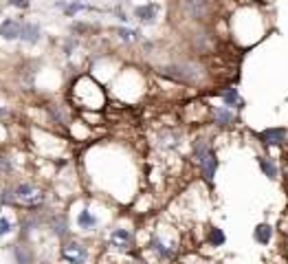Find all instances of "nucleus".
Wrapping results in <instances>:
<instances>
[{"instance_id":"obj_1","label":"nucleus","mask_w":288,"mask_h":264,"mask_svg":"<svg viewBox=\"0 0 288 264\" xmlns=\"http://www.w3.org/2000/svg\"><path fill=\"white\" fill-rule=\"evenodd\" d=\"M13 198H15V205L24 207V209H40L44 205V192L40 190L35 183L31 181H20L13 185Z\"/></svg>"},{"instance_id":"obj_2","label":"nucleus","mask_w":288,"mask_h":264,"mask_svg":"<svg viewBox=\"0 0 288 264\" xmlns=\"http://www.w3.org/2000/svg\"><path fill=\"white\" fill-rule=\"evenodd\" d=\"M158 73L167 79H174V82L181 84H198L200 79V70L198 64L194 62H176V64H165L158 68Z\"/></svg>"},{"instance_id":"obj_3","label":"nucleus","mask_w":288,"mask_h":264,"mask_svg":"<svg viewBox=\"0 0 288 264\" xmlns=\"http://www.w3.org/2000/svg\"><path fill=\"white\" fill-rule=\"evenodd\" d=\"M183 9L187 18L196 20V22H205L214 13V0H185Z\"/></svg>"},{"instance_id":"obj_4","label":"nucleus","mask_w":288,"mask_h":264,"mask_svg":"<svg viewBox=\"0 0 288 264\" xmlns=\"http://www.w3.org/2000/svg\"><path fill=\"white\" fill-rule=\"evenodd\" d=\"M62 258H64L69 264H86V262H88V258H90V253H88V249L81 245V242L71 240V242H66V245L62 247Z\"/></svg>"},{"instance_id":"obj_5","label":"nucleus","mask_w":288,"mask_h":264,"mask_svg":"<svg viewBox=\"0 0 288 264\" xmlns=\"http://www.w3.org/2000/svg\"><path fill=\"white\" fill-rule=\"evenodd\" d=\"M258 139L262 141V145H284L288 141V130L286 128H266L258 134Z\"/></svg>"},{"instance_id":"obj_6","label":"nucleus","mask_w":288,"mask_h":264,"mask_svg":"<svg viewBox=\"0 0 288 264\" xmlns=\"http://www.w3.org/2000/svg\"><path fill=\"white\" fill-rule=\"evenodd\" d=\"M20 31H22V22L15 18H4L2 22H0V38L4 40V42H15V40H20Z\"/></svg>"},{"instance_id":"obj_7","label":"nucleus","mask_w":288,"mask_h":264,"mask_svg":"<svg viewBox=\"0 0 288 264\" xmlns=\"http://www.w3.org/2000/svg\"><path fill=\"white\" fill-rule=\"evenodd\" d=\"M158 11H161V7H158L156 2H145V4H139V7H135V18L139 20V22L143 24H154L158 18Z\"/></svg>"},{"instance_id":"obj_8","label":"nucleus","mask_w":288,"mask_h":264,"mask_svg":"<svg viewBox=\"0 0 288 264\" xmlns=\"http://www.w3.org/2000/svg\"><path fill=\"white\" fill-rule=\"evenodd\" d=\"M42 27H40L38 22H31V20H27V22H22V31H20V40H22L24 44H38L40 40H42Z\"/></svg>"},{"instance_id":"obj_9","label":"nucleus","mask_w":288,"mask_h":264,"mask_svg":"<svg viewBox=\"0 0 288 264\" xmlns=\"http://www.w3.org/2000/svg\"><path fill=\"white\" fill-rule=\"evenodd\" d=\"M108 240H110L112 247L121 249V251H128V249L132 247V231L123 229V227H115V229L110 231V236H108Z\"/></svg>"},{"instance_id":"obj_10","label":"nucleus","mask_w":288,"mask_h":264,"mask_svg":"<svg viewBox=\"0 0 288 264\" xmlns=\"http://www.w3.org/2000/svg\"><path fill=\"white\" fill-rule=\"evenodd\" d=\"M198 170H200V176H203L205 181L212 185L214 183V176H216V170H218V154H216V150L214 152H209L207 156H205L203 161L198 163Z\"/></svg>"},{"instance_id":"obj_11","label":"nucleus","mask_w":288,"mask_h":264,"mask_svg":"<svg viewBox=\"0 0 288 264\" xmlns=\"http://www.w3.org/2000/svg\"><path fill=\"white\" fill-rule=\"evenodd\" d=\"M209 113H212V121L216 126H220V128H227V126H231L235 121L233 108H227V106H214Z\"/></svg>"},{"instance_id":"obj_12","label":"nucleus","mask_w":288,"mask_h":264,"mask_svg":"<svg viewBox=\"0 0 288 264\" xmlns=\"http://www.w3.org/2000/svg\"><path fill=\"white\" fill-rule=\"evenodd\" d=\"M75 222H77V227H79L81 231H95V229H97V225H99V218H97L95 211H90V209H81L79 214H77Z\"/></svg>"},{"instance_id":"obj_13","label":"nucleus","mask_w":288,"mask_h":264,"mask_svg":"<svg viewBox=\"0 0 288 264\" xmlns=\"http://www.w3.org/2000/svg\"><path fill=\"white\" fill-rule=\"evenodd\" d=\"M253 240L258 242V245L266 247L271 240H273V225H269V222H260V225L253 229Z\"/></svg>"},{"instance_id":"obj_14","label":"nucleus","mask_w":288,"mask_h":264,"mask_svg":"<svg viewBox=\"0 0 288 264\" xmlns=\"http://www.w3.org/2000/svg\"><path fill=\"white\" fill-rule=\"evenodd\" d=\"M218 95H220V99L224 101V106H227V108H235L238 104H242V101H240V93H238V88H235V86H227V88H222Z\"/></svg>"},{"instance_id":"obj_15","label":"nucleus","mask_w":288,"mask_h":264,"mask_svg":"<svg viewBox=\"0 0 288 264\" xmlns=\"http://www.w3.org/2000/svg\"><path fill=\"white\" fill-rule=\"evenodd\" d=\"M258 165H260L262 174L269 176L271 181H275V179H277V174H280V170H277L275 161L271 159V156H258Z\"/></svg>"},{"instance_id":"obj_16","label":"nucleus","mask_w":288,"mask_h":264,"mask_svg":"<svg viewBox=\"0 0 288 264\" xmlns=\"http://www.w3.org/2000/svg\"><path fill=\"white\" fill-rule=\"evenodd\" d=\"M13 260L15 264H33V253H31V247L27 245H13Z\"/></svg>"},{"instance_id":"obj_17","label":"nucleus","mask_w":288,"mask_h":264,"mask_svg":"<svg viewBox=\"0 0 288 264\" xmlns=\"http://www.w3.org/2000/svg\"><path fill=\"white\" fill-rule=\"evenodd\" d=\"M51 229L58 238H64L69 233V222H66V216L64 214H53L51 216Z\"/></svg>"},{"instance_id":"obj_18","label":"nucleus","mask_w":288,"mask_h":264,"mask_svg":"<svg viewBox=\"0 0 288 264\" xmlns=\"http://www.w3.org/2000/svg\"><path fill=\"white\" fill-rule=\"evenodd\" d=\"M207 242H209V247H224L227 236H224V231L220 229V227H212V229H209V236H207Z\"/></svg>"},{"instance_id":"obj_19","label":"nucleus","mask_w":288,"mask_h":264,"mask_svg":"<svg viewBox=\"0 0 288 264\" xmlns=\"http://www.w3.org/2000/svg\"><path fill=\"white\" fill-rule=\"evenodd\" d=\"M79 11H92V7H90V4L79 2V0H73V2H66V7H64V16H66V18H73L75 13H79Z\"/></svg>"},{"instance_id":"obj_20","label":"nucleus","mask_w":288,"mask_h":264,"mask_svg":"<svg viewBox=\"0 0 288 264\" xmlns=\"http://www.w3.org/2000/svg\"><path fill=\"white\" fill-rule=\"evenodd\" d=\"M13 172V161L9 154H0V174H11Z\"/></svg>"},{"instance_id":"obj_21","label":"nucleus","mask_w":288,"mask_h":264,"mask_svg":"<svg viewBox=\"0 0 288 264\" xmlns=\"http://www.w3.org/2000/svg\"><path fill=\"white\" fill-rule=\"evenodd\" d=\"M13 222L9 220V218H4V216H0V238L2 236H9V233L13 231Z\"/></svg>"},{"instance_id":"obj_22","label":"nucleus","mask_w":288,"mask_h":264,"mask_svg":"<svg viewBox=\"0 0 288 264\" xmlns=\"http://www.w3.org/2000/svg\"><path fill=\"white\" fill-rule=\"evenodd\" d=\"M77 44H79V42H77V38H75V35H69V38H66V40H64V53H66V55L75 53Z\"/></svg>"},{"instance_id":"obj_23","label":"nucleus","mask_w":288,"mask_h":264,"mask_svg":"<svg viewBox=\"0 0 288 264\" xmlns=\"http://www.w3.org/2000/svg\"><path fill=\"white\" fill-rule=\"evenodd\" d=\"M9 7H15V9H29L31 7V0H7Z\"/></svg>"}]
</instances>
